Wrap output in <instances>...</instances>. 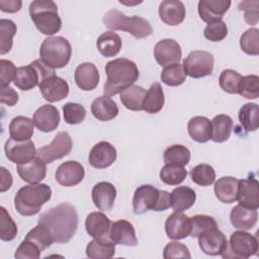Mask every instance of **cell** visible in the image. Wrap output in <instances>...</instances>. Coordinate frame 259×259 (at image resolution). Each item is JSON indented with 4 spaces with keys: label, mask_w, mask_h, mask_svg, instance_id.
Wrapping results in <instances>:
<instances>
[{
    "label": "cell",
    "mask_w": 259,
    "mask_h": 259,
    "mask_svg": "<svg viewBox=\"0 0 259 259\" xmlns=\"http://www.w3.org/2000/svg\"><path fill=\"white\" fill-rule=\"evenodd\" d=\"M37 224L49 230L55 243L65 244L74 237L77 231L78 212L71 203L62 202L42 212Z\"/></svg>",
    "instance_id": "obj_1"
},
{
    "label": "cell",
    "mask_w": 259,
    "mask_h": 259,
    "mask_svg": "<svg viewBox=\"0 0 259 259\" xmlns=\"http://www.w3.org/2000/svg\"><path fill=\"white\" fill-rule=\"evenodd\" d=\"M105 73L107 79L103 87V92L108 97L114 96L134 85L140 76L136 63L125 58H118L107 62Z\"/></svg>",
    "instance_id": "obj_2"
},
{
    "label": "cell",
    "mask_w": 259,
    "mask_h": 259,
    "mask_svg": "<svg viewBox=\"0 0 259 259\" xmlns=\"http://www.w3.org/2000/svg\"><path fill=\"white\" fill-rule=\"evenodd\" d=\"M52 189L44 183L22 186L14 196L15 209L24 217L36 214L41 206L51 199Z\"/></svg>",
    "instance_id": "obj_3"
},
{
    "label": "cell",
    "mask_w": 259,
    "mask_h": 259,
    "mask_svg": "<svg viewBox=\"0 0 259 259\" xmlns=\"http://www.w3.org/2000/svg\"><path fill=\"white\" fill-rule=\"evenodd\" d=\"M29 15L36 28L46 35L57 33L62 27L58 6L52 0H34L29 5Z\"/></svg>",
    "instance_id": "obj_4"
},
{
    "label": "cell",
    "mask_w": 259,
    "mask_h": 259,
    "mask_svg": "<svg viewBox=\"0 0 259 259\" xmlns=\"http://www.w3.org/2000/svg\"><path fill=\"white\" fill-rule=\"evenodd\" d=\"M103 23L111 30H123L137 38H145L153 32L150 22L145 18L136 15L130 17L116 9H111L104 14Z\"/></svg>",
    "instance_id": "obj_5"
},
{
    "label": "cell",
    "mask_w": 259,
    "mask_h": 259,
    "mask_svg": "<svg viewBox=\"0 0 259 259\" xmlns=\"http://www.w3.org/2000/svg\"><path fill=\"white\" fill-rule=\"evenodd\" d=\"M170 207V193L160 190L152 185L144 184L139 186L134 193L133 209L136 214H143L152 209L164 211Z\"/></svg>",
    "instance_id": "obj_6"
},
{
    "label": "cell",
    "mask_w": 259,
    "mask_h": 259,
    "mask_svg": "<svg viewBox=\"0 0 259 259\" xmlns=\"http://www.w3.org/2000/svg\"><path fill=\"white\" fill-rule=\"evenodd\" d=\"M71 55V45L63 36H49L40 45V60L51 69L55 70L65 67L69 63Z\"/></svg>",
    "instance_id": "obj_7"
},
{
    "label": "cell",
    "mask_w": 259,
    "mask_h": 259,
    "mask_svg": "<svg viewBox=\"0 0 259 259\" xmlns=\"http://www.w3.org/2000/svg\"><path fill=\"white\" fill-rule=\"evenodd\" d=\"M56 75L55 70L48 67L40 59L34 60L29 65L17 68L14 85L20 90L27 91L39 85L46 78Z\"/></svg>",
    "instance_id": "obj_8"
},
{
    "label": "cell",
    "mask_w": 259,
    "mask_h": 259,
    "mask_svg": "<svg viewBox=\"0 0 259 259\" xmlns=\"http://www.w3.org/2000/svg\"><path fill=\"white\" fill-rule=\"evenodd\" d=\"M258 239L246 231L232 233L226 250L222 253L223 258L246 259L258 252Z\"/></svg>",
    "instance_id": "obj_9"
},
{
    "label": "cell",
    "mask_w": 259,
    "mask_h": 259,
    "mask_svg": "<svg viewBox=\"0 0 259 259\" xmlns=\"http://www.w3.org/2000/svg\"><path fill=\"white\" fill-rule=\"evenodd\" d=\"M213 56L206 51H192L183 60V68L186 75L191 78H202L213 71Z\"/></svg>",
    "instance_id": "obj_10"
},
{
    "label": "cell",
    "mask_w": 259,
    "mask_h": 259,
    "mask_svg": "<svg viewBox=\"0 0 259 259\" xmlns=\"http://www.w3.org/2000/svg\"><path fill=\"white\" fill-rule=\"evenodd\" d=\"M72 147L73 143L70 135L67 132H60L50 145H46L36 151V156L46 163H52L69 155Z\"/></svg>",
    "instance_id": "obj_11"
},
{
    "label": "cell",
    "mask_w": 259,
    "mask_h": 259,
    "mask_svg": "<svg viewBox=\"0 0 259 259\" xmlns=\"http://www.w3.org/2000/svg\"><path fill=\"white\" fill-rule=\"evenodd\" d=\"M154 57L157 63L162 67L178 64L182 57L181 47L175 39H161L154 48Z\"/></svg>",
    "instance_id": "obj_12"
},
{
    "label": "cell",
    "mask_w": 259,
    "mask_h": 259,
    "mask_svg": "<svg viewBox=\"0 0 259 259\" xmlns=\"http://www.w3.org/2000/svg\"><path fill=\"white\" fill-rule=\"evenodd\" d=\"M4 151L6 158L16 164L27 162L36 156L34 143L30 140L16 141L10 138L5 143Z\"/></svg>",
    "instance_id": "obj_13"
},
{
    "label": "cell",
    "mask_w": 259,
    "mask_h": 259,
    "mask_svg": "<svg viewBox=\"0 0 259 259\" xmlns=\"http://www.w3.org/2000/svg\"><path fill=\"white\" fill-rule=\"evenodd\" d=\"M85 176V170L81 163L77 161H66L62 163L56 170V181L65 187L78 185Z\"/></svg>",
    "instance_id": "obj_14"
},
{
    "label": "cell",
    "mask_w": 259,
    "mask_h": 259,
    "mask_svg": "<svg viewBox=\"0 0 259 259\" xmlns=\"http://www.w3.org/2000/svg\"><path fill=\"white\" fill-rule=\"evenodd\" d=\"M42 97L49 102H57L66 98L69 94V84L57 75L50 76L38 85Z\"/></svg>",
    "instance_id": "obj_15"
},
{
    "label": "cell",
    "mask_w": 259,
    "mask_h": 259,
    "mask_svg": "<svg viewBox=\"0 0 259 259\" xmlns=\"http://www.w3.org/2000/svg\"><path fill=\"white\" fill-rule=\"evenodd\" d=\"M165 232L172 240H181L190 235L191 221L182 211H174L165 222Z\"/></svg>",
    "instance_id": "obj_16"
},
{
    "label": "cell",
    "mask_w": 259,
    "mask_h": 259,
    "mask_svg": "<svg viewBox=\"0 0 259 259\" xmlns=\"http://www.w3.org/2000/svg\"><path fill=\"white\" fill-rule=\"evenodd\" d=\"M198 245L201 251L210 256L222 255L228 246V241L225 234L214 228L205 232L198 237Z\"/></svg>",
    "instance_id": "obj_17"
},
{
    "label": "cell",
    "mask_w": 259,
    "mask_h": 259,
    "mask_svg": "<svg viewBox=\"0 0 259 259\" xmlns=\"http://www.w3.org/2000/svg\"><path fill=\"white\" fill-rule=\"evenodd\" d=\"M116 149L108 142L101 141L93 146L89 153V163L96 169H105L116 160Z\"/></svg>",
    "instance_id": "obj_18"
},
{
    "label": "cell",
    "mask_w": 259,
    "mask_h": 259,
    "mask_svg": "<svg viewBox=\"0 0 259 259\" xmlns=\"http://www.w3.org/2000/svg\"><path fill=\"white\" fill-rule=\"evenodd\" d=\"M237 200L239 204L257 209L259 207V183L253 177L239 180Z\"/></svg>",
    "instance_id": "obj_19"
},
{
    "label": "cell",
    "mask_w": 259,
    "mask_h": 259,
    "mask_svg": "<svg viewBox=\"0 0 259 259\" xmlns=\"http://www.w3.org/2000/svg\"><path fill=\"white\" fill-rule=\"evenodd\" d=\"M34 125L44 133L55 131L61 120V116L57 107L51 104H45L38 107L32 117Z\"/></svg>",
    "instance_id": "obj_20"
},
{
    "label": "cell",
    "mask_w": 259,
    "mask_h": 259,
    "mask_svg": "<svg viewBox=\"0 0 259 259\" xmlns=\"http://www.w3.org/2000/svg\"><path fill=\"white\" fill-rule=\"evenodd\" d=\"M17 172L21 180L24 182L35 184L45 179L47 174L46 162L35 156L27 162L17 164Z\"/></svg>",
    "instance_id": "obj_21"
},
{
    "label": "cell",
    "mask_w": 259,
    "mask_h": 259,
    "mask_svg": "<svg viewBox=\"0 0 259 259\" xmlns=\"http://www.w3.org/2000/svg\"><path fill=\"white\" fill-rule=\"evenodd\" d=\"M111 222L107 215L100 211L90 212L86 217L85 229L89 236L96 240H110L109 230Z\"/></svg>",
    "instance_id": "obj_22"
},
{
    "label": "cell",
    "mask_w": 259,
    "mask_h": 259,
    "mask_svg": "<svg viewBox=\"0 0 259 259\" xmlns=\"http://www.w3.org/2000/svg\"><path fill=\"white\" fill-rule=\"evenodd\" d=\"M109 239L118 245L136 246L138 239L132 223L125 220H119L111 223L109 230Z\"/></svg>",
    "instance_id": "obj_23"
},
{
    "label": "cell",
    "mask_w": 259,
    "mask_h": 259,
    "mask_svg": "<svg viewBox=\"0 0 259 259\" xmlns=\"http://www.w3.org/2000/svg\"><path fill=\"white\" fill-rule=\"evenodd\" d=\"M231 3L230 0H200L198 2V14L202 21L207 23L222 20Z\"/></svg>",
    "instance_id": "obj_24"
},
{
    "label": "cell",
    "mask_w": 259,
    "mask_h": 259,
    "mask_svg": "<svg viewBox=\"0 0 259 259\" xmlns=\"http://www.w3.org/2000/svg\"><path fill=\"white\" fill-rule=\"evenodd\" d=\"M92 200L99 210H110L116 198V189L110 182L101 181L92 188Z\"/></svg>",
    "instance_id": "obj_25"
},
{
    "label": "cell",
    "mask_w": 259,
    "mask_h": 259,
    "mask_svg": "<svg viewBox=\"0 0 259 259\" xmlns=\"http://www.w3.org/2000/svg\"><path fill=\"white\" fill-rule=\"evenodd\" d=\"M185 6L178 0H165L160 3L159 16L161 20L170 26H176L185 18Z\"/></svg>",
    "instance_id": "obj_26"
},
{
    "label": "cell",
    "mask_w": 259,
    "mask_h": 259,
    "mask_svg": "<svg viewBox=\"0 0 259 259\" xmlns=\"http://www.w3.org/2000/svg\"><path fill=\"white\" fill-rule=\"evenodd\" d=\"M75 82L84 91H90L97 87L99 83V72L93 63L85 62L80 64L75 70Z\"/></svg>",
    "instance_id": "obj_27"
},
{
    "label": "cell",
    "mask_w": 259,
    "mask_h": 259,
    "mask_svg": "<svg viewBox=\"0 0 259 259\" xmlns=\"http://www.w3.org/2000/svg\"><path fill=\"white\" fill-rule=\"evenodd\" d=\"M258 219L257 209L248 208L241 204L235 205L230 213V221L231 224L239 230L247 231L252 229Z\"/></svg>",
    "instance_id": "obj_28"
},
{
    "label": "cell",
    "mask_w": 259,
    "mask_h": 259,
    "mask_svg": "<svg viewBox=\"0 0 259 259\" xmlns=\"http://www.w3.org/2000/svg\"><path fill=\"white\" fill-rule=\"evenodd\" d=\"M187 131L190 138L197 143H206L211 140V121L205 116H194L187 123Z\"/></svg>",
    "instance_id": "obj_29"
},
{
    "label": "cell",
    "mask_w": 259,
    "mask_h": 259,
    "mask_svg": "<svg viewBox=\"0 0 259 259\" xmlns=\"http://www.w3.org/2000/svg\"><path fill=\"white\" fill-rule=\"evenodd\" d=\"M91 113L98 120L108 121L116 117L118 114V107L115 101L104 95L93 100L91 103Z\"/></svg>",
    "instance_id": "obj_30"
},
{
    "label": "cell",
    "mask_w": 259,
    "mask_h": 259,
    "mask_svg": "<svg viewBox=\"0 0 259 259\" xmlns=\"http://www.w3.org/2000/svg\"><path fill=\"white\" fill-rule=\"evenodd\" d=\"M239 179L232 176H224L214 184V194L224 203H233L237 200Z\"/></svg>",
    "instance_id": "obj_31"
},
{
    "label": "cell",
    "mask_w": 259,
    "mask_h": 259,
    "mask_svg": "<svg viewBox=\"0 0 259 259\" xmlns=\"http://www.w3.org/2000/svg\"><path fill=\"white\" fill-rule=\"evenodd\" d=\"M195 200L196 193L188 186H178L170 193V206L175 211H184L190 208Z\"/></svg>",
    "instance_id": "obj_32"
},
{
    "label": "cell",
    "mask_w": 259,
    "mask_h": 259,
    "mask_svg": "<svg viewBox=\"0 0 259 259\" xmlns=\"http://www.w3.org/2000/svg\"><path fill=\"white\" fill-rule=\"evenodd\" d=\"M165 97L164 91L160 83L155 82L146 91V95L143 100V110L148 113H158L164 106Z\"/></svg>",
    "instance_id": "obj_33"
},
{
    "label": "cell",
    "mask_w": 259,
    "mask_h": 259,
    "mask_svg": "<svg viewBox=\"0 0 259 259\" xmlns=\"http://www.w3.org/2000/svg\"><path fill=\"white\" fill-rule=\"evenodd\" d=\"M121 46L122 42L120 36L113 31L103 32L96 40L97 50L105 58L116 56L120 52Z\"/></svg>",
    "instance_id": "obj_34"
},
{
    "label": "cell",
    "mask_w": 259,
    "mask_h": 259,
    "mask_svg": "<svg viewBox=\"0 0 259 259\" xmlns=\"http://www.w3.org/2000/svg\"><path fill=\"white\" fill-rule=\"evenodd\" d=\"M33 120L27 116L18 115L10 121L9 136L16 141H27L33 135Z\"/></svg>",
    "instance_id": "obj_35"
},
{
    "label": "cell",
    "mask_w": 259,
    "mask_h": 259,
    "mask_svg": "<svg viewBox=\"0 0 259 259\" xmlns=\"http://www.w3.org/2000/svg\"><path fill=\"white\" fill-rule=\"evenodd\" d=\"M146 95V89L142 86L132 85L120 92V101L122 105L133 111L143 110V100Z\"/></svg>",
    "instance_id": "obj_36"
},
{
    "label": "cell",
    "mask_w": 259,
    "mask_h": 259,
    "mask_svg": "<svg viewBox=\"0 0 259 259\" xmlns=\"http://www.w3.org/2000/svg\"><path fill=\"white\" fill-rule=\"evenodd\" d=\"M211 140L215 143H223L229 140L233 130V119L230 115L219 114L211 120Z\"/></svg>",
    "instance_id": "obj_37"
},
{
    "label": "cell",
    "mask_w": 259,
    "mask_h": 259,
    "mask_svg": "<svg viewBox=\"0 0 259 259\" xmlns=\"http://www.w3.org/2000/svg\"><path fill=\"white\" fill-rule=\"evenodd\" d=\"M115 254V244L111 240H92L86 246V255L92 259L111 258Z\"/></svg>",
    "instance_id": "obj_38"
},
{
    "label": "cell",
    "mask_w": 259,
    "mask_h": 259,
    "mask_svg": "<svg viewBox=\"0 0 259 259\" xmlns=\"http://www.w3.org/2000/svg\"><path fill=\"white\" fill-rule=\"evenodd\" d=\"M241 125L247 132H255L259 127V107L256 103L244 104L238 113Z\"/></svg>",
    "instance_id": "obj_39"
},
{
    "label": "cell",
    "mask_w": 259,
    "mask_h": 259,
    "mask_svg": "<svg viewBox=\"0 0 259 259\" xmlns=\"http://www.w3.org/2000/svg\"><path fill=\"white\" fill-rule=\"evenodd\" d=\"M163 158L165 164L184 167L190 161V151L183 145H172L165 150Z\"/></svg>",
    "instance_id": "obj_40"
},
{
    "label": "cell",
    "mask_w": 259,
    "mask_h": 259,
    "mask_svg": "<svg viewBox=\"0 0 259 259\" xmlns=\"http://www.w3.org/2000/svg\"><path fill=\"white\" fill-rule=\"evenodd\" d=\"M161 81L168 86H179L185 82L186 73L181 64H173L165 67L161 72Z\"/></svg>",
    "instance_id": "obj_41"
},
{
    "label": "cell",
    "mask_w": 259,
    "mask_h": 259,
    "mask_svg": "<svg viewBox=\"0 0 259 259\" xmlns=\"http://www.w3.org/2000/svg\"><path fill=\"white\" fill-rule=\"evenodd\" d=\"M16 24L10 19H0V54H7L13 45V36L16 34Z\"/></svg>",
    "instance_id": "obj_42"
},
{
    "label": "cell",
    "mask_w": 259,
    "mask_h": 259,
    "mask_svg": "<svg viewBox=\"0 0 259 259\" xmlns=\"http://www.w3.org/2000/svg\"><path fill=\"white\" fill-rule=\"evenodd\" d=\"M187 171L183 166L165 164L160 170V179L167 185H178L184 181Z\"/></svg>",
    "instance_id": "obj_43"
},
{
    "label": "cell",
    "mask_w": 259,
    "mask_h": 259,
    "mask_svg": "<svg viewBox=\"0 0 259 259\" xmlns=\"http://www.w3.org/2000/svg\"><path fill=\"white\" fill-rule=\"evenodd\" d=\"M191 180L199 186H209L215 180V171L208 164H198L191 169Z\"/></svg>",
    "instance_id": "obj_44"
},
{
    "label": "cell",
    "mask_w": 259,
    "mask_h": 259,
    "mask_svg": "<svg viewBox=\"0 0 259 259\" xmlns=\"http://www.w3.org/2000/svg\"><path fill=\"white\" fill-rule=\"evenodd\" d=\"M191 221V232L190 236L198 238L200 235L204 234L205 232L218 228V224L215 220L206 214H195L190 218Z\"/></svg>",
    "instance_id": "obj_45"
},
{
    "label": "cell",
    "mask_w": 259,
    "mask_h": 259,
    "mask_svg": "<svg viewBox=\"0 0 259 259\" xmlns=\"http://www.w3.org/2000/svg\"><path fill=\"white\" fill-rule=\"evenodd\" d=\"M24 239L34 243L36 246L39 247L41 251H44L54 243L52 235L49 232V230L38 224L26 234Z\"/></svg>",
    "instance_id": "obj_46"
},
{
    "label": "cell",
    "mask_w": 259,
    "mask_h": 259,
    "mask_svg": "<svg viewBox=\"0 0 259 259\" xmlns=\"http://www.w3.org/2000/svg\"><path fill=\"white\" fill-rule=\"evenodd\" d=\"M242 76L235 70L226 69L224 70L219 79L221 88L230 94H237L239 92V86Z\"/></svg>",
    "instance_id": "obj_47"
},
{
    "label": "cell",
    "mask_w": 259,
    "mask_h": 259,
    "mask_svg": "<svg viewBox=\"0 0 259 259\" xmlns=\"http://www.w3.org/2000/svg\"><path fill=\"white\" fill-rule=\"evenodd\" d=\"M0 239L11 241L17 235V226L4 206L0 207Z\"/></svg>",
    "instance_id": "obj_48"
},
{
    "label": "cell",
    "mask_w": 259,
    "mask_h": 259,
    "mask_svg": "<svg viewBox=\"0 0 259 259\" xmlns=\"http://www.w3.org/2000/svg\"><path fill=\"white\" fill-rule=\"evenodd\" d=\"M241 50L247 55H259V30L257 28H249L240 38Z\"/></svg>",
    "instance_id": "obj_49"
},
{
    "label": "cell",
    "mask_w": 259,
    "mask_h": 259,
    "mask_svg": "<svg viewBox=\"0 0 259 259\" xmlns=\"http://www.w3.org/2000/svg\"><path fill=\"white\" fill-rule=\"evenodd\" d=\"M247 99H256L259 96V77L257 75H247L242 77L239 92Z\"/></svg>",
    "instance_id": "obj_50"
},
{
    "label": "cell",
    "mask_w": 259,
    "mask_h": 259,
    "mask_svg": "<svg viewBox=\"0 0 259 259\" xmlns=\"http://www.w3.org/2000/svg\"><path fill=\"white\" fill-rule=\"evenodd\" d=\"M64 119L69 124L81 123L86 117L85 107L76 102H68L63 106Z\"/></svg>",
    "instance_id": "obj_51"
},
{
    "label": "cell",
    "mask_w": 259,
    "mask_h": 259,
    "mask_svg": "<svg viewBox=\"0 0 259 259\" xmlns=\"http://www.w3.org/2000/svg\"><path fill=\"white\" fill-rule=\"evenodd\" d=\"M204 37L210 41L217 42L223 40L228 35V27L225 21L217 20L210 23H207L204 28Z\"/></svg>",
    "instance_id": "obj_52"
},
{
    "label": "cell",
    "mask_w": 259,
    "mask_h": 259,
    "mask_svg": "<svg viewBox=\"0 0 259 259\" xmlns=\"http://www.w3.org/2000/svg\"><path fill=\"white\" fill-rule=\"evenodd\" d=\"M42 251L34 243L28 240H23L14 253L16 259H38Z\"/></svg>",
    "instance_id": "obj_53"
},
{
    "label": "cell",
    "mask_w": 259,
    "mask_h": 259,
    "mask_svg": "<svg viewBox=\"0 0 259 259\" xmlns=\"http://www.w3.org/2000/svg\"><path fill=\"white\" fill-rule=\"evenodd\" d=\"M163 257L165 259L171 258H190V252L188 248L179 242L168 243L163 251Z\"/></svg>",
    "instance_id": "obj_54"
},
{
    "label": "cell",
    "mask_w": 259,
    "mask_h": 259,
    "mask_svg": "<svg viewBox=\"0 0 259 259\" xmlns=\"http://www.w3.org/2000/svg\"><path fill=\"white\" fill-rule=\"evenodd\" d=\"M0 69H1V75H0V85L1 87L9 86L11 81H14L15 75H16V67L14 64L5 59L0 60Z\"/></svg>",
    "instance_id": "obj_55"
},
{
    "label": "cell",
    "mask_w": 259,
    "mask_h": 259,
    "mask_svg": "<svg viewBox=\"0 0 259 259\" xmlns=\"http://www.w3.org/2000/svg\"><path fill=\"white\" fill-rule=\"evenodd\" d=\"M258 1H243L239 4V9L245 11V21L250 25H255L258 22Z\"/></svg>",
    "instance_id": "obj_56"
},
{
    "label": "cell",
    "mask_w": 259,
    "mask_h": 259,
    "mask_svg": "<svg viewBox=\"0 0 259 259\" xmlns=\"http://www.w3.org/2000/svg\"><path fill=\"white\" fill-rule=\"evenodd\" d=\"M0 101L8 106H13L18 102V93L10 86L1 87L0 90Z\"/></svg>",
    "instance_id": "obj_57"
},
{
    "label": "cell",
    "mask_w": 259,
    "mask_h": 259,
    "mask_svg": "<svg viewBox=\"0 0 259 259\" xmlns=\"http://www.w3.org/2000/svg\"><path fill=\"white\" fill-rule=\"evenodd\" d=\"M22 2L20 0H0V9L3 12L15 13L20 10Z\"/></svg>",
    "instance_id": "obj_58"
},
{
    "label": "cell",
    "mask_w": 259,
    "mask_h": 259,
    "mask_svg": "<svg viewBox=\"0 0 259 259\" xmlns=\"http://www.w3.org/2000/svg\"><path fill=\"white\" fill-rule=\"evenodd\" d=\"M0 191L4 192L8 190L13 182V178L11 173L5 168V167H0Z\"/></svg>",
    "instance_id": "obj_59"
}]
</instances>
